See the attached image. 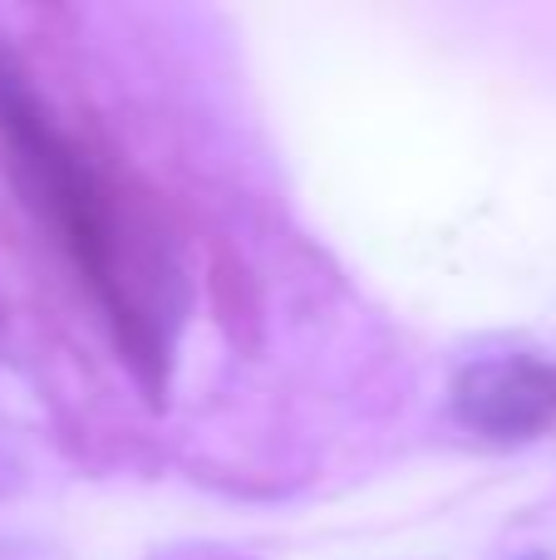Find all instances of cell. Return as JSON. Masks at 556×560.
<instances>
[{
  "instance_id": "cell-1",
  "label": "cell",
  "mask_w": 556,
  "mask_h": 560,
  "mask_svg": "<svg viewBox=\"0 0 556 560\" xmlns=\"http://www.w3.org/2000/svg\"><path fill=\"white\" fill-rule=\"evenodd\" d=\"M453 418L493 443H522L556 423V364L502 354L468 364L453 378Z\"/></svg>"
},
{
  "instance_id": "cell-2",
  "label": "cell",
  "mask_w": 556,
  "mask_h": 560,
  "mask_svg": "<svg viewBox=\"0 0 556 560\" xmlns=\"http://www.w3.org/2000/svg\"><path fill=\"white\" fill-rule=\"evenodd\" d=\"M153 560H246V556L222 551V546H183V551H167V556H153Z\"/></svg>"
}]
</instances>
